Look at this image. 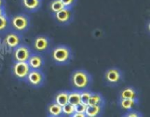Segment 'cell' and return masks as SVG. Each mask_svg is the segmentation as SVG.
Instances as JSON below:
<instances>
[{
	"mask_svg": "<svg viewBox=\"0 0 150 117\" xmlns=\"http://www.w3.org/2000/svg\"><path fill=\"white\" fill-rule=\"evenodd\" d=\"M70 84L73 89L81 91L87 89L92 81L91 75L86 70L79 69L72 73L70 78Z\"/></svg>",
	"mask_w": 150,
	"mask_h": 117,
	"instance_id": "1",
	"label": "cell"
},
{
	"mask_svg": "<svg viewBox=\"0 0 150 117\" xmlns=\"http://www.w3.org/2000/svg\"><path fill=\"white\" fill-rule=\"evenodd\" d=\"M51 57L57 65H66L70 62L73 57L71 48L66 45H58L51 51Z\"/></svg>",
	"mask_w": 150,
	"mask_h": 117,
	"instance_id": "2",
	"label": "cell"
},
{
	"mask_svg": "<svg viewBox=\"0 0 150 117\" xmlns=\"http://www.w3.org/2000/svg\"><path fill=\"white\" fill-rule=\"evenodd\" d=\"M10 25L13 30L18 33H23L29 29L30 26V19L26 14L18 13L12 16Z\"/></svg>",
	"mask_w": 150,
	"mask_h": 117,
	"instance_id": "3",
	"label": "cell"
},
{
	"mask_svg": "<svg viewBox=\"0 0 150 117\" xmlns=\"http://www.w3.org/2000/svg\"><path fill=\"white\" fill-rule=\"evenodd\" d=\"M104 80L109 86H117L123 80L122 72L117 67L108 69L104 75Z\"/></svg>",
	"mask_w": 150,
	"mask_h": 117,
	"instance_id": "4",
	"label": "cell"
},
{
	"mask_svg": "<svg viewBox=\"0 0 150 117\" xmlns=\"http://www.w3.org/2000/svg\"><path fill=\"white\" fill-rule=\"evenodd\" d=\"M45 76L41 70H31L25 81L33 88H40L44 84Z\"/></svg>",
	"mask_w": 150,
	"mask_h": 117,
	"instance_id": "5",
	"label": "cell"
},
{
	"mask_svg": "<svg viewBox=\"0 0 150 117\" xmlns=\"http://www.w3.org/2000/svg\"><path fill=\"white\" fill-rule=\"evenodd\" d=\"M51 42L48 37L44 35H38L32 42V47L37 53H45L51 48Z\"/></svg>",
	"mask_w": 150,
	"mask_h": 117,
	"instance_id": "6",
	"label": "cell"
},
{
	"mask_svg": "<svg viewBox=\"0 0 150 117\" xmlns=\"http://www.w3.org/2000/svg\"><path fill=\"white\" fill-rule=\"evenodd\" d=\"M32 54V50L28 45L21 44L14 48L13 58L14 61H27Z\"/></svg>",
	"mask_w": 150,
	"mask_h": 117,
	"instance_id": "7",
	"label": "cell"
},
{
	"mask_svg": "<svg viewBox=\"0 0 150 117\" xmlns=\"http://www.w3.org/2000/svg\"><path fill=\"white\" fill-rule=\"evenodd\" d=\"M31 70L26 61H15L13 66V75L21 80H25Z\"/></svg>",
	"mask_w": 150,
	"mask_h": 117,
	"instance_id": "8",
	"label": "cell"
},
{
	"mask_svg": "<svg viewBox=\"0 0 150 117\" xmlns=\"http://www.w3.org/2000/svg\"><path fill=\"white\" fill-rule=\"evenodd\" d=\"M53 15L56 22L62 26L68 25L73 20V11L71 8L64 7Z\"/></svg>",
	"mask_w": 150,
	"mask_h": 117,
	"instance_id": "9",
	"label": "cell"
},
{
	"mask_svg": "<svg viewBox=\"0 0 150 117\" xmlns=\"http://www.w3.org/2000/svg\"><path fill=\"white\" fill-rule=\"evenodd\" d=\"M31 70H41L45 64L43 56L39 53H32L26 61Z\"/></svg>",
	"mask_w": 150,
	"mask_h": 117,
	"instance_id": "10",
	"label": "cell"
},
{
	"mask_svg": "<svg viewBox=\"0 0 150 117\" xmlns=\"http://www.w3.org/2000/svg\"><path fill=\"white\" fill-rule=\"evenodd\" d=\"M4 42L8 47L14 48L21 43L22 37L21 36L20 33L15 32V31L9 32L4 37Z\"/></svg>",
	"mask_w": 150,
	"mask_h": 117,
	"instance_id": "11",
	"label": "cell"
},
{
	"mask_svg": "<svg viewBox=\"0 0 150 117\" xmlns=\"http://www.w3.org/2000/svg\"><path fill=\"white\" fill-rule=\"evenodd\" d=\"M22 7L29 13L38 11L42 5V0H21Z\"/></svg>",
	"mask_w": 150,
	"mask_h": 117,
	"instance_id": "12",
	"label": "cell"
},
{
	"mask_svg": "<svg viewBox=\"0 0 150 117\" xmlns=\"http://www.w3.org/2000/svg\"><path fill=\"white\" fill-rule=\"evenodd\" d=\"M47 112H48V115L51 117L63 116L62 107L54 102L50 103L48 105Z\"/></svg>",
	"mask_w": 150,
	"mask_h": 117,
	"instance_id": "13",
	"label": "cell"
},
{
	"mask_svg": "<svg viewBox=\"0 0 150 117\" xmlns=\"http://www.w3.org/2000/svg\"><path fill=\"white\" fill-rule=\"evenodd\" d=\"M103 105H87L85 111V114L87 117H98L102 114L103 111Z\"/></svg>",
	"mask_w": 150,
	"mask_h": 117,
	"instance_id": "14",
	"label": "cell"
},
{
	"mask_svg": "<svg viewBox=\"0 0 150 117\" xmlns=\"http://www.w3.org/2000/svg\"><path fill=\"white\" fill-rule=\"evenodd\" d=\"M120 99H137V92L136 89L131 86L125 87L119 94Z\"/></svg>",
	"mask_w": 150,
	"mask_h": 117,
	"instance_id": "15",
	"label": "cell"
},
{
	"mask_svg": "<svg viewBox=\"0 0 150 117\" xmlns=\"http://www.w3.org/2000/svg\"><path fill=\"white\" fill-rule=\"evenodd\" d=\"M139 103L137 99H119V105L121 109L127 111L131 110Z\"/></svg>",
	"mask_w": 150,
	"mask_h": 117,
	"instance_id": "16",
	"label": "cell"
},
{
	"mask_svg": "<svg viewBox=\"0 0 150 117\" xmlns=\"http://www.w3.org/2000/svg\"><path fill=\"white\" fill-rule=\"evenodd\" d=\"M68 92L69 91H60L56 94L54 97V102L59 104L62 107L68 103Z\"/></svg>",
	"mask_w": 150,
	"mask_h": 117,
	"instance_id": "17",
	"label": "cell"
},
{
	"mask_svg": "<svg viewBox=\"0 0 150 117\" xmlns=\"http://www.w3.org/2000/svg\"><path fill=\"white\" fill-rule=\"evenodd\" d=\"M87 105H105V99L102 94L100 93H95L92 92L88 101Z\"/></svg>",
	"mask_w": 150,
	"mask_h": 117,
	"instance_id": "18",
	"label": "cell"
},
{
	"mask_svg": "<svg viewBox=\"0 0 150 117\" xmlns=\"http://www.w3.org/2000/svg\"><path fill=\"white\" fill-rule=\"evenodd\" d=\"M81 102V101L80 91L73 89L72 91H69L68 92V103L73 105H76Z\"/></svg>",
	"mask_w": 150,
	"mask_h": 117,
	"instance_id": "19",
	"label": "cell"
},
{
	"mask_svg": "<svg viewBox=\"0 0 150 117\" xmlns=\"http://www.w3.org/2000/svg\"><path fill=\"white\" fill-rule=\"evenodd\" d=\"M64 5L60 0H51L48 4V10L52 14L64 8Z\"/></svg>",
	"mask_w": 150,
	"mask_h": 117,
	"instance_id": "20",
	"label": "cell"
},
{
	"mask_svg": "<svg viewBox=\"0 0 150 117\" xmlns=\"http://www.w3.org/2000/svg\"><path fill=\"white\" fill-rule=\"evenodd\" d=\"M75 112V106L70 103H67L62 106L63 116H72Z\"/></svg>",
	"mask_w": 150,
	"mask_h": 117,
	"instance_id": "21",
	"label": "cell"
},
{
	"mask_svg": "<svg viewBox=\"0 0 150 117\" xmlns=\"http://www.w3.org/2000/svg\"><path fill=\"white\" fill-rule=\"evenodd\" d=\"M9 26V18L6 13L0 16V32H4Z\"/></svg>",
	"mask_w": 150,
	"mask_h": 117,
	"instance_id": "22",
	"label": "cell"
},
{
	"mask_svg": "<svg viewBox=\"0 0 150 117\" xmlns=\"http://www.w3.org/2000/svg\"><path fill=\"white\" fill-rule=\"evenodd\" d=\"M92 92H90L89 90L87 89H83V90L80 91V96H81V101L83 103L87 105L88 101H89V97H90L91 94Z\"/></svg>",
	"mask_w": 150,
	"mask_h": 117,
	"instance_id": "23",
	"label": "cell"
},
{
	"mask_svg": "<svg viewBox=\"0 0 150 117\" xmlns=\"http://www.w3.org/2000/svg\"><path fill=\"white\" fill-rule=\"evenodd\" d=\"M125 117H141L142 116V114L139 111H135V110H129L125 114L123 115Z\"/></svg>",
	"mask_w": 150,
	"mask_h": 117,
	"instance_id": "24",
	"label": "cell"
},
{
	"mask_svg": "<svg viewBox=\"0 0 150 117\" xmlns=\"http://www.w3.org/2000/svg\"><path fill=\"white\" fill-rule=\"evenodd\" d=\"M62 3L63 4L64 7H67V8H73L76 4V1L77 0H60Z\"/></svg>",
	"mask_w": 150,
	"mask_h": 117,
	"instance_id": "25",
	"label": "cell"
},
{
	"mask_svg": "<svg viewBox=\"0 0 150 117\" xmlns=\"http://www.w3.org/2000/svg\"><path fill=\"white\" fill-rule=\"evenodd\" d=\"M86 106H87V105H86V104L83 103V102H80L78 105H75V111L76 112L83 113H85Z\"/></svg>",
	"mask_w": 150,
	"mask_h": 117,
	"instance_id": "26",
	"label": "cell"
},
{
	"mask_svg": "<svg viewBox=\"0 0 150 117\" xmlns=\"http://www.w3.org/2000/svg\"><path fill=\"white\" fill-rule=\"evenodd\" d=\"M72 117H86V114L83 113H79L75 111L73 115H72Z\"/></svg>",
	"mask_w": 150,
	"mask_h": 117,
	"instance_id": "27",
	"label": "cell"
},
{
	"mask_svg": "<svg viewBox=\"0 0 150 117\" xmlns=\"http://www.w3.org/2000/svg\"><path fill=\"white\" fill-rule=\"evenodd\" d=\"M5 13V10H4V7H0V16L2 14H4Z\"/></svg>",
	"mask_w": 150,
	"mask_h": 117,
	"instance_id": "28",
	"label": "cell"
},
{
	"mask_svg": "<svg viewBox=\"0 0 150 117\" xmlns=\"http://www.w3.org/2000/svg\"><path fill=\"white\" fill-rule=\"evenodd\" d=\"M4 0H0V7H4Z\"/></svg>",
	"mask_w": 150,
	"mask_h": 117,
	"instance_id": "29",
	"label": "cell"
}]
</instances>
